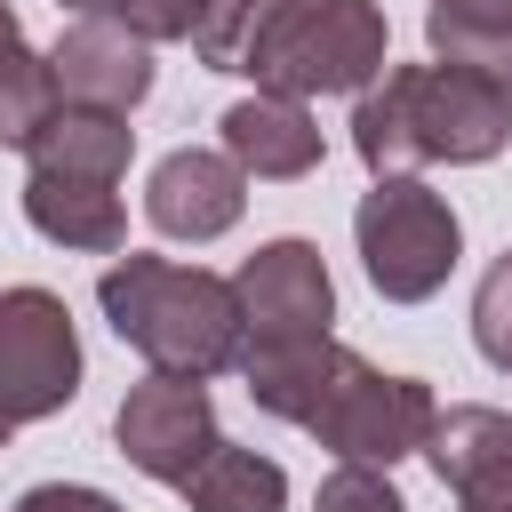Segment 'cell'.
<instances>
[{
    "instance_id": "ffe728a7",
    "label": "cell",
    "mask_w": 512,
    "mask_h": 512,
    "mask_svg": "<svg viewBox=\"0 0 512 512\" xmlns=\"http://www.w3.org/2000/svg\"><path fill=\"white\" fill-rule=\"evenodd\" d=\"M312 512H408L400 504V488L376 472V464H336L328 480H320V504Z\"/></svg>"
},
{
    "instance_id": "9c48e42d",
    "label": "cell",
    "mask_w": 512,
    "mask_h": 512,
    "mask_svg": "<svg viewBox=\"0 0 512 512\" xmlns=\"http://www.w3.org/2000/svg\"><path fill=\"white\" fill-rule=\"evenodd\" d=\"M48 72H56V104L128 112V104H144V88H152V40L128 32L120 16H80V24L48 48Z\"/></svg>"
},
{
    "instance_id": "7c38bea8",
    "label": "cell",
    "mask_w": 512,
    "mask_h": 512,
    "mask_svg": "<svg viewBox=\"0 0 512 512\" xmlns=\"http://www.w3.org/2000/svg\"><path fill=\"white\" fill-rule=\"evenodd\" d=\"M216 128H224V152L240 160V176L296 184V176H312V168H320V128H312V112H304L296 96L256 88V96H240Z\"/></svg>"
},
{
    "instance_id": "5b68a950",
    "label": "cell",
    "mask_w": 512,
    "mask_h": 512,
    "mask_svg": "<svg viewBox=\"0 0 512 512\" xmlns=\"http://www.w3.org/2000/svg\"><path fill=\"white\" fill-rule=\"evenodd\" d=\"M352 240H360V264H368L376 296L424 304V296L456 272L464 224H456V208H448L424 176H376L368 200H360V216H352Z\"/></svg>"
},
{
    "instance_id": "ba28073f",
    "label": "cell",
    "mask_w": 512,
    "mask_h": 512,
    "mask_svg": "<svg viewBox=\"0 0 512 512\" xmlns=\"http://www.w3.org/2000/svg\"><path fill=\"white\" fill-rule=\"evenodd\" d=\"M112 432H120V456H128L136 472L168 480V488H176V480H184V472L224 440L200 376H152V384H136V392L120 400Z\"/></svg>"
},
{
    "instance_id": "3957f363",
    "label": "cell",
    "mask_w": 512,
    "mask_h": 512,
    "mask_svg": "<svg viewBox=\"0 0 512 512\" xmlns=\"http://www.w3.org/2000/svg\"><path fill=\"white\" fill-rule=\"evenodd\" d=\"M96 304L120 344L152 360V376H224L240 368V296L232 280L168 256H120L96 280Z\"/></svg>"
},
{
    "instance_id": "7402d4cb",
    "label": "cell",
    "mask_w": 512,
    "mask_h": 512,
    "mask_svg": "<svg viewBox=\"0 0 512 512\" xmlns=\"http://www.w3.org/2000/svg\"><path fill=\"white\" fill-rule=\"evenodd\" d=\"M16 512H120L104 488H80V480H40L16 496Z\"/></svg>"
},
{
    "instance_id": "4fadbf2b",
    "label": "cell",
    "mask_w": 512,
    "mask_h": 512,
    "mask_svg": "<svg viewBox=\"0 0 512 512\" xmlns=\"http://www.w3.org/2000/svg\"><path fill=\"white\" fill-rule=\"evenodd\" d=\"M24 216L56 248H88V256H112L128 240V208H120V192L104 176H48V168H32L24 176Z\"/></svg>"
},
{
    "instance_id": "44dd1931",
    "label": "cell",
    "mask_w": 512,
    "mask_h": 512,
    "mask_svg": "<svg viewBox=\"0 0 512 512\" xmlns=\"http://www.w3.org/2000/svg\"><path fill=\"white\" fill-rule=\"evenodd\" d=\"M200 8H208V0H128V8H120V24H128V32H144V40H192Z\"/></svg>"
},
{
    "instance_id": "277c9868",
    "label": "cell",
    "mask_w": 512,
    "mask_h": 512,
    "mask_svg": "<svg viewBox=\"0 0 512 512\" xmlns=\"http://www.w3.org/2000/svg\"><path fill=\"white\" fill-rule=\"evenodd\" d=\"M240 72L272 96H344L384 72V8L376 0H280L248 40Z\"/></svg>"
},
{
    "instance_id": "8fae6325",
    "label": "cell",
    "mask_w": 512,
    "mask_h": 512,
    "mask_svg": "<svg viewBox=\"0 0 512 512\" xmlns=\"http://www.w3.org/2000/svg\"><path fill=\"white\" fill-rule=\"evenodd\" d=\"M240 208H248V176H240L232 152L184 144V152H168V160L152 168V184H144V216H152L168 240H216V232L240 224Z\"/></svg>"
},
{
    "instance_id": "8992f818",
    "label": "cell",
    "mask_w": 512,
    "mask_h": 512,
    "mask_svg": "<svg viewBox=\"0 0 512 512\" xmlns=\"http://www.w3.org/2000/svg\"><path fill=\"white\" fill-rule=\"evenodd\" d=\"M72 392H80V336L64 320V296L0 288V440L16 424L56 416Z\"/></svg>"
},
{
    "instance_id": "ac0fdd59",
    "label": "cell",
    "mask_w": 512,
    "mask_h": 512,
    "mask_svg": "<svg viewBox=\"0 0 512 512\" xmlns=\"http://www.w3.org/2000/svg\"><path fill=\"white\" fill-rule=\"evenodd\" d=\"M272 8H280V0H208L200 24H192V56H200L208 72H240V56H248V40L264 32Z\"/></svg>"
},
{
    "instance_id": "30bf717a",
    "label": "cell",
    "mask_w": 512,
    "mask_h": 512,
    "mask_svg": "<svg viewBox=\"0 0 512 512\" xmlns=\"http://www.w3.org/2000/svg\"><path fill=\"white\" fill-rule=\"evenodd\" d=\"M424 456L456 512H512V416L504 408H432Z\"/></svg>"
},
{
    "instance_id": "9a60e30c",
    "label": "cell",
    "mask_w": 512,
    "mask_h": 512,
    "mask_svg": "<svg viewBox=\"0 0 512 512\" xmlns=\"http://www.w3.org/2000/svg\"><path fill=\"white\" fill-rule=\"evenodd\" d=\"M176 496H184L192 512H280V504H288V472H280L272 456H256V448L216 440V448L176 480Z\"/></svg>"
},
{
    "instance_id": "2e32d148",
    "label": "cell",
    "mask_w": 512,
    "mask_h": 512,
    "mask_svg": "<svg viewBox=\"0 0 512 512\" xmlns=\"http://www.w3.org/2000/svg\"><path fill=\"white\" fill-rule=\"evenodd\" d=\"M424 40L440 64H464V72H488L512 88V0H432Z\"/></svg>"
},
{
    "instance_id": "5bb4252c",
    "label": "cell",
    "mask_w": 512,
    "mask_h": 512,
    "mask_svg": "<svg viewBox=\"0 0 512 512\" xmlns=\"http://www.w3.org/2000/svg\"><path fill=\"white\" fill-rule=\"evenodd\" d=\"M128 152H136L128 112H96V104H56L32 128V144H24L32 168H48V176H104V184H120Z\"/></svg>"
},
{
    "instance_id": "52a82bcc",
    "label": "cell",
    "mask_w": 512,
    "mask_h": 512,
    "mask_svg": "<svg viewBox=\"0 0 512 512\" xmlns=\"http://www.w3.org/2000/svg\"><path fill=\"white\" fill-rule=\"evenodd\" d=\"M240 296V360L248 352H288V344H312L328 336L336 320V288H328V264L312 240H272L240 264L232 280Z\"/></svg>"
},
{
    "instance_id": "d6986e66",
    "label": "cell",
    "mask_w": 512,
    "mask_h": 512,
    "mask_svg": "<svg viewBox=\"0 0 512 512\" xmlns=\"http://www.w3.org/2000/svg\"><path fill=\"white\" fill-rule=\"evenodd\" d=\"M472 344L488 352V368L512 376V248L480 272V296H472Z\"/></svg>"
},
{
    "instance_id": "e0dca14e",
    "label": "cell",
    "mask_w": 512,
    "mask_h": 512,
    "mask_svg": "<svg viewBox=\"0 0 512 512\" xmlns=\"http://www.w3.org/2000/svg\"><path fill=\"white\" fill-rule=\"evenodd\" d=\"M48 112H56V72H48V56H32L16 8L0 0V144L24 152Z\"/></svg>"
},
{
    "instance_id": "7a4b0ae2",
    "label": "cell",
    "mask_w": 512,
    "mask_h": 512,
    "mask_svg": "<svg viewBox=\"0 0 512 512\" xmlns=\"http://www.w3.org/2000/svg\"><path fill=\"white\" fill-rule=\"evenodd\" d=\"M512 144V88L464 64H384L360 88L352 152L368 176H416L432 160H496Z\"/></svg>"
},
{
    "instance_id": "603a6c76",
    "label": "cell",
    "mask_w": 512,
    "mask_h": 512,
    "mask_svg": "<svg viewBox=\"0 0 512 512\" xmlns=\"http://www.w3.org/2000/svg\"><path fill=\"white\" fill-rule=\"evenodd\" d=\"M56 8H72V16H120L128 0H56Z\"/></svg>"
},
{
    "instance_id": "6da1fadb",
    "label": "cell",
    "mask_w": 512,
    "mask_h": 512,
    "mask_svg": "<svg viewBox=\"0 0 512 512\" xmlns=\"http://www.w3.org/2000/svg\"><path fill=\"white\" fill-rule=\"evenodd\" d=\"M240 376H248V400L264 416L304 424L344 464H376V472L416 456L424 432H432V408H440L416 376H384L360 352H344L336 336H312V344H288V352H248Z\"/></svg>"
}]
</instances>
